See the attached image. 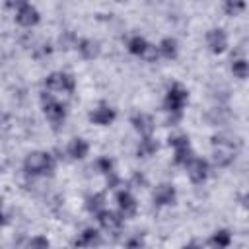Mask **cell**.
I'll return each instance as SVG.
<instances>
[{"label": "cell", "mask_w": 249, "mask_h": 249, "mask_svg": "<svg viewBox=\"0 0 249 249\" xmlns=\"http://www.w3.org/2000/svg\"><path fill=\"white\" fill-rule=\"evenodd\" d=\"M74 89V80L68 76V74H51L47 78V93L49 97L54 99V95H60V93H72Z\"/></svg>", "instance_id": "cell-1"}, {"label": "cell", "mask_w": 249, "mask_h": 249, "mask_svg": "<svg viewBox=\"0 0 249 249\" xmlns=\"http://www.w3.org/2000/svg\"><path fill=\"white\" fill-rule=\"evenodd\" d=\"M25 171L31 175H39V173H47L53 169V158L45 152H33L25 158Z\"/></svg>", "instance_id": "cell-2"}, {"label": "cell", "mask_w": 249, "mask_h": 249, "mask_svg": "<svg viewBox=\"0 0 249 249\" xmlns=\"http://www.w3.org/2000/svg\"><path fill=\"white\" fill-rule=\"evenodd\" d=\"M233 154H235V148H233V142L220 136L216 138L214 142V161L216 165H228L233 161Z\"/></svg>", "instance_id": "cell-3"}, {"label": "cell", "mask_w": 249, "mask_h": 249, "mask_svg": "<svg viewBox=\"0 0 249 249\" xmlns=\"http://www.w3.org/2000/svg\"><path fill=\"white\" fill-rule=\"evenodd\" d=\"M185 101H187V91H185L181 86H173V88L167 91L165 107H167V111L177 113V111H181V107L185 105Z\"/></svg>", "instance_id": "cell-4"}, {"label": "cell", "mask_w": 249, "mask_h": 249, "mask_svg": "<svg viewBox=\"0 0 249 249\" xmlns=\"http://www.w3.org/2000/svg\"><path fill=\"white\" fill-rule=\"evenodd\" d=\"M187 173L189 177L195 181V183H202L208 175V163L204 160H198V158H193L189 163H187Z\"/></svg>", "instance_id": "cell-5"}, {"label": "cell", "mask_w": 249, "mask_h": 249, "mask_svg": "<svg viewBox=\"0 0 249 249\" xmlns=\"http://www.w3.org/2000/svg\"><path fill=\"white\" fill-rule=\"evenodd\" d=\"M16 19H18V23L29 27V25H33L39 19V14H37V10L31 4H19L18 14H16Z\"/></svg>", "instance_id": "cell-6"}, {"label": "cell", "mask_w": 249, "mask_h": 249, "mask_svg": "<svg viewBox=\"0 0 249 249\" xmlns=\"http://www.w3.org/2000/svg\"><path fill=\"white\" fill-rule=\"evenodd\" d=\"M45 115H47L49 121H53V123H60V121L64 119V107H62L56 99L47 97V103H45Z\"/></svg>", "instance_id": "cell-7"}, {"label": "cell", "mask_w": 249, "mask_h": 249, "mask_svg": "<svg viewBox=\"0 0 249 249\" xmlns=\"http://www.w3.org/2000/svg\"><path fill=\"white\" fill-rule=\"evenodd\" d=\"M97 216H99V224H101L109 233H117V231L121 230V218H119L117 214L103 210V212H99Z\"/></svg>", "instance_id": "cell-8"}, {"label": "cell", "mask_w": 249, "mask_h": 249, "mask_svg": "<svg viewBox=\"0 0 249 249\" xmlns=\"http://www.w3.org/2000/svg\"><path fill=\"white\" fill-rule=\"evenodd\" d=\"M89 119H91L93 123H97V124H109V123L115 119V113H113V109H111L109 105H99L97 109L91 111Z\"/></svg>", "instance_id": "cell-9"}, {"label": "cell", "mask_w": 249, "mask_h": 249, "mask_svg": "<svg viewBox=\"0 0 249 249\" xmlns=\"http://www.w3.org/2000/svg\"><path fill=\"white\" fill-rule=\"evenodd\" d=\"M226 43H228V39H226V33H224L222 29H212V31L208 33V47H210L214 53L224 51V49H226Z\"/></svg>", "instance_id": "cell-10"}, {"label": "cell", "mask_w": 249, "mask_h": 249, "mask_svg": "<svg viewBox=\"0 0 249 249\" xmlns=\"http://www.w3.org/2000/svg\"><path fill=\"white\" fill-rule=\"evenodd\" d=\"M117 200H119V208H121L123 216H132L136 212V202L128 193H119Z\"/></svg>", "instance_id": "cell-11"}, {"label": "cell", "mask_w": 249, "mask_h": 249, "mask_svg": "<svg viewBox=\"0 0 249 249\" xmlns=\"http://www.w3.org/2000/svg\"><path fill=\"white\" fill-rule=\"evenodd\" d=\"M173 196H175V191L171 185H160L154 193V200L158 204H169V202H173Z\"/></svg>", "instance_id": "cell-12"}, {"label": "cell", "mask_w": 249, "mask_h": 249, "mask_svg": "<svg viewBox=\"0 0 249 249\" xmlns=\"http://www.w3.org/2000/svg\"><path fill=\"white\" fill-rule=\"evenodd\" d=\"M132 123H134V128H136L140 134H150V132L154 130V121H152V117H148V115H144V113L136 115V117L132 119Z\"/></svg>", "instance_id": "cell-13"}, {"label": "cell", "mask_w": 249, "mask_h": 249, "mask_svg": "<svg viewBox=\"0 0 249 249\" xmlns=\"http://www.w3.org/2000/svg\"><path fill=\"white\" fill-rule=\"evenodd\" d=\"M68 154L72 156V158H84L86 154H88V144H86V140H82V138H74L72 142H70V146H68Z\"/></svg>", "instance_id": "cell-14"}, {"label": "cell", "mask_w": 249, "mask_h": 249, "mask_svg": "<svg viewBox=\"0 0 249 249\" xmlns=\"http://www.w3.org/2000/svg\"><path fill=\"white\" fill-rule=\"evenodd\" d=\"M78 49H80V53H82L84 58H93V56H97V53H99V45H97L95 41H91V39L82 41Z\"/></svg>", "instance_id": "cell-15"}, {"label": "cell", "mask_w": 249, "mask_h": 249, "mask_svg": "<svg viewBox=\"0 0 249 249\" xmlns=\"http://www.w3.org/2000/svg\"><path fill=\"white\" fill-rule=\"evenodd\" d=\"M97 243H99V233L95 230H86L78 239V245H82V247H93Z\"/></svg>", "instance_id": "cell-16"}, {"label": "cell", "mask_w": 249, "mask_h": 249, "mask_svg": "<svg viewBox=\"0 0 249 249\" xmlns=\"http://www.w3.org/2000/svg\"><path fill=\"white\" fill-rule=\"evenodd\" d=\"M158 53H161L165 58H173L177 54V43L173 39H163L161 45L158 47Z\"/></svg>", "instance_id": "cell-17"}, {"label": "cell", "mask_w": 249, "mask_h": 249, "mask_svg": "<svg viewBox=\"0 0 249 249\" xmlns=\"http://www.w3.org/2000/svg\"><path fill=\"white\" fill-rule=\"evenodd\" d=\"M156 150H158V144H156L152 138L140 140V146H138V154H140V156H152Z\"/></svg>", "instance_id": "cell-18"}, {"label": "cell", "mask_w": 249, "mask_h": 249, "mask_svg": "<svg viewBox=\"0 0 249 249\" xmlns=\"http://www.w3.org/2000/svg\"><path fill=\"white\" fill-rule=\"evenodd\" d=\"M146 41L142 39V37H132L130 41H128V49H130V53H134V54H142L144 53V49H146Z\"/></svg>", "instance_id": "cell-19"}, {"label": "cell", "mask_w": 249, "mask_h": 249, "mask_svg": "<svg viewBox=\"0 0 249 249\" xmlns=\"http://www.w3.org/2000/svg\"><path fill=\"white\" fill-rule=\"evenodd\" d=\"M88 208L91 210V212H103V196L101 195H95V196H91L89 200H88Z\"/></svg>", "instance_id": "cell-20"}, {"label": "cell", "mask_w": 249, "mask_h": 249, "mask_svg": "<svg viewBox=\"0 0 249 249\" xmlns=\"http://www.w3.org/2000/svg\"><path fill=\"white\" fill-rule=\"evenodd\" d=\"M228 243H230V233H228V231H218V233L214 235V245H216V249H224V247H228Z\"/></svg>", "instance_id": "cell-21"}, {"label": "cell", "mask_w": 249, "mask_h": 249, "mask_svg": "<svg viewBox=\"0 0 249 249\" xmlns=\"http://www.w3.org/2000/svg\"><path fill=\"white\" fill-rule=\"evenodd\" d=\"M233 74L237 78H245L247 76V62L245 60H235L233 62Z\"/></svg>", "instance_id": "cell-22"}, {"label": "cell", "mask_w": 249, "mask_h": 249, "mask_svg": "<svg viewBox=\"0 0 249 249\" xmlns=\"http://www.w3.org/2000/svg\"><path fill=\"white\" fill-rule=\"evenodd\" d=\"M169 144L175 148V150H179V148H187L189 146V140H187V136H173V138H169Z\"/></svg>", "instance_id": "cell-23"}, {"label": "cell", "mask_w": 249, "mask_h": 249, "mask_svg": "<svg viewBox=\"0 0 249 249\" xmlns=\"http://www.w3.org/2000/svg\"><path fill=\"white\" fill-rule=\"evenodd\" d=\"M158 49L156 47H152V45H146V49H144V53H142V56L148 60V62H154L156 58H158Z\"/></svg>", "instance_id": "cell-24"}, {"label": "cell", "mask_w": 249, "mask_h": 249, "mask_svg": "<svg viewBox=\"0 0 249 249\" xmlns=\"http://www.w3.org/2000/svg\"><path fill=\"white\" fill-rule=\"evenodd\" d=\"M29 249H49V241L45 237H33L31 243H29Z\"/></svg>", "instance_id": "cell-25"}, {"label": "cell", "mask_w": 249, "mask_h": 249, "mask_svg": "<svg viewBox=\"0 0 249 249\" xmlns=\"http://www.w3.org/2000/svg\"><path fill=\"white\" fill-rule=\"evenodd\" d=\"M183 249H198L196 245H187V247H183Z\"/></svg>", "instance_id": "cell-26"}, {"label": "cell", "mask_w": 249, "mask_h": 249, "mask_svg": "<svg viewBox=\"0 0 249 249\" xmlns=\"http://www.w3.org/2000/svg\"><path fill=\"white\" fill-rule=\"evenodd\" d=\"M0 224H2V214H0Z\"/></svg>", "instance_id": "cell-27"}]
</instances>
